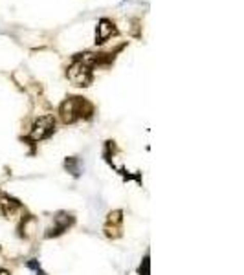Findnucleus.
Listing matches in <instances>:
<instances>
[{
    "instance_id": "f257e3e1",
    "label": "nucleus",
    "mask_w": 244,
    "mask_h": 275,
    "mask_svg": "<svg viewBox=\"0 0 244 275\" xmlns=\"http://www.w3.org/2000/svg\"><path fill=\"white\" fill-rule=\"evenodd\" d=\"M96 114V107L92 105L87 97L81 96H68L59 105V118L65 125L79 121V119H92Z\"/></svg>"
},
{
    "instance_id": "f03ea898",
    "label": "nucleus",
    "mask_w": 244,
    "mask_h": 275,
    "mask_svg": "<svg viewBox=\"0 0 244 275\" xmlns=\"http://www.w3.org/2000/svg\"><path fill=\"white\" fill-rule=\"evenodd\" d=\"M53 134H55V118L53 116H39L33 121V125H31L28 136H24V140L30 145H33L39 143V141L48 140Z\"/></svg>"
},
{
    "instance_id": "7ed1b4c3",
    "label": "nucleus",
    "mask_w": 244,
    "mask_h": 275,
    "mask_svg": "<svg viewBox=\"0 0 244 275\" xmlns=\"http://www.w3.org/2000/svg\"><path fill=\"white\" fill-rule=\"evenodd\" d=\"M66 79H68L74 87L87 88V87H90L92 81H94V70H92L90 66L85 65V62L79 61L77 57H74L72 62H70V66L66 68Z\"/></svg>"
},
{
    "instance_id": "20e7f679",
    "label": "nucleus",
    "mask_w": 244,
    "mask_h": 275,
    "mask_svg": "<svg viewBox=\"0 0 244 275\" xmlns=\"http://www.w3.org/2000/svg\"><path fill=\"white\" fill-rule=\"evenodd\" d=\"M74 224H75L74 215L68 213V211H57V213L53 215L52 226H50L48 229H46V233H44V239H57V237L65 235Z\"/></svg>"
},
{
    "instance_id": "39448f33",
    "label": "nucleus",
    "mask_w": 244,
    "mask_h": 275,
    "mask_svg": "<svg viewBox=\"0 0 244 275\" xmlns=\"http://www.w3.org/2000/svg\"><path fill=\"white\" fill-rule=\"evenodd\" d=\"M103 233L110 240H116L123 235V209H114L107 215L103 224Z\"/></svg>"
},
{
    "instance_id": "423d86ee",
    "label": "nucleus",
    "mask_w": 244,
    "mask_h": 275,
    "mask_svg": "<svg viewBox=\"0 0 244 275\" xmlns=\"http://www.w3.org/2000/svg\"><path fill=\"white\" fill-rule=\"evenodd\" d=\"M22 209H24V205L21 204V200H17V198L8 195V193L0 191V217L2 219H15L17 213H21Z\"/></svg>"
},
{
    "instance_id": "0eeeda50",
    "label": "nucleus",
    "mask_w": 244,
    "mask_h": 275,
    "mask_svg": "<svg viewBox=\"0 0 244 275\" xmlns=\"http://www.w3.org/2000/svg\"><path fill=\"white\" fill-rule=\"evenodd\" d=\"M119 31L118 28H116V24H114L110 18H99V22H97L96 26V46H101V44H105L107 40H110L112 37L118 35Z\"/></svg>"
},
{
    "instance_id": "6e6552de",
    "label": "nucleus",
    "mask_w": 244,
    "mask_h": 275,
    "mask_svg": "<svg viewBox=\"0 0 244 275\" xmlns=\"http://www.w3.org/2000/svg\"><path fill=\"white\" fill-rule=\"evenodd\" d=\"M35 226H37V219L30 213H22L21 222H18V237L21 239H30V235L33 233Z\"/></svg>"
},
{
    "instance_id": "1a4fd4ad",
    "label": "nucleus",
    "mask_w": 244,
    "mask_h": 275,
    "mask_svg": "<svg viewBox=\"0 0 244 275\" xmlns=\"http://www.w3.org/2000/svg\"><path fill=\"white\" fill-rule=\"evenodd\" d=\"M63 167H65L66 173H68V175H72L74 178H79V176H81V173H83V165H81V160H79L77 156L65 158V163H63Z\"/></svg>"
},
{
    "instance_id": "9d476101",
    "label": "nucleus",
    "mask_w": 244,
    "mask_h": 275,
    "mask_svg": "<svg viewBox=\"0 0 244 275\" xmlns=\"http://www.w3.org/2000/svg\"><path fill=\"white\" fill-rule=\"evenodd\" d=\"M118 153H119V149H118V145H116V141H114V140H107V141H105L103 158H105V162L109 163L110 167H114L112 160H114V156H116Z\"/></svg>"
},
{
    "instance_id": "9b49d317",
    "label": "nucleus",
    "mask_w": 244,
    "mask_h": 275,
    "mask_svg": "<svg viewBox=\"0 0 244 275\" xmlns=\"http://www.w3.org/2000/svg\"><path fill=\"white\" fill-rule=\"evenodd\" d=\"M26 268H30V270L35 271V275H48L46 271L43 270V266H40V262L37 261V259H30V261L26 262Z\"/></svg>"
},
{
    "instance_id": "f8f14e48",
    "label": "nucleus",
    "mask_w": 244,
    "mask_h": 275,
    "mask_svg": "<svg viewBox=\"0 0 244 275\" xmlns=\"http://www.w3.org/2000/svg\"><path fill=\"white\" fill-rule=\"evenodd\" d=\"M149 266H151V262H149V253H145L144 261H141V264H139V268H138V275H151Z\"/></svg>"
},
{
    "instance_id": "ddd939ff",
    "label": "nucleus",
    "mask_w": 244,
    "mask_h": 275,
    "mask_svg": "<svg viewBox=\"0 0 244 275\" xmlns=\"http://www.w3.org/2000/svg\"><path fill=\"white\" fill-rule=\"evenodd\" d=\"M0 275H11V271L6 270V268H0Z\"/></svg>"
},
{
    "instance_id": "4468645a",
    "label": "nucleus",
    "mask_w": 244,
    "mask_h": 275,
    "mask_svg": "<svg viewBox=\"0 0 244 275\" xmlns=\"http://www.w3.org/2000/svg\"><path fill=\"white\" fill-rule=\"evenodd\" d=\"M0 251H2V246H0Z\"/></svg>"
}]
</instances>
